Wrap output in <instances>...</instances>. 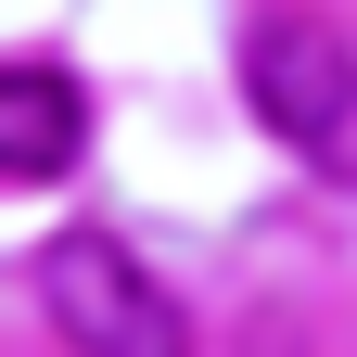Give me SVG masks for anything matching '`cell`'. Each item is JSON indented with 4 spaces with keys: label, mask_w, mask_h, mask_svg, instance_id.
Returning <instances> with one entry per match:
<instances>
[{
    "label": "cell",
    "mask_w": 357,
    "mask_h": 357,
    "mask_svg": "<svg viewBox=\"0 0 357 357\" xmlns=\"http://www.w3.org/2000/svg\"><path fill=\"white\" fill-rule=\"evenodd\" d=\"M38 306H52V332H64L77 357H192L178 294H166L115 230H64L52 255H38Z\"/></svg>",
    "instance_id": "obj_1"
},
{
    "label": "cell",
    "mask_w": 357,
    "mask_h": 357,
    "mask_svg": "<svg viewBox=\"0 0 357 357\" xmlns=\"http://www.w3.org/2000/svg\"><path fill=\"white\" fill-rule=\"evenodd\" d=\"M243 102H255L268 141L344 166V128H357V38L319 26V13H268V26L243 38Z\"/></svg>",
    "instance_id": "obj_2"
},
{
    "label": "cell",
    "mask_w": 357,
    "mask_h": 357,
    "mask_svg": "<svg viewBox=\"0 0 357 357\" xmlns=\"http://www.w3.org/2000/svg\"><path fill=\"white\" fill-rule=\"evenodd\" d=\"M89 141V89L64 64H0V178H64Z\"/></svg>",
    "instance_id": "obj_3"
}]
</instances>
